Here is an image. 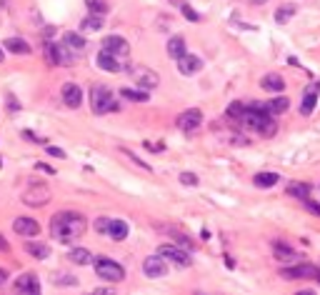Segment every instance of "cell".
Listing matches in <instances>:
<instances>
[{"mask_svg": "<svg viewBox=\"0 0 320 295\" xmlns=\"http://www.w3.org/2000/svg\"><path fill=\"white\" fill-rule=\"evenodd\" d=\"M13 230L18 233V235H38L40 233V225H38V220H33V218H15V223H13Z\"/></svg>", "mask_w": 320, "mask_h": 295, "instance_id": "9a60e30c", "label": "cell"}, {"mask_svg": "<svg viewBox=\"0 0 320 295\" xmlns=\"http://www.w3.org/2000/svg\"><path fill=\"white\" fill-rule=\"evenodd\" d=\"M60 95H63V103L68 108H80V103H83V90L75 83H65Z\"/></svg>", "mask_w": 320, "mask_h": 295, "instance_id": "4fadbf2b", "label": "cell"}, {"mask_svg": "<svg viewBox=\"0 0 320 295\" xmlns=\"http://www.w3.org/2000/svg\"><path fill=\"white\" fill-rule=\"evenodd\" d=\"M55 283H58V285H75L78 280H75V278H55Z\"/></svg>", "mask_w": 320, "mask_h": 295, "instance_id": "ab89813d", "label": "cell"}, {"mask_svg": "<svg viewBox=\"0 0 320 295\" xmlns=\"http://www.w3.org/2000/svg\"><path fill=\"white\" fill-rule=\"evenodd\" d=\"M143 273H145L148 278H163V275H168V263H165V258H163V255H150V258H145Z\"/></svg>", "mask_w": 320, "mask_h": 295, "instance_id": "ba28073f", "label": "cell"}, {"mask_svg": "<svg viewBox=\"0 0 320 295\" xmlns=\"http://www.w3.org/2000/svg\"><path fill=\"white\" fill-rule=\"evenodd\" d=\"M15 288L20 293H40V283L35 278V273H23L18 280H15Z\"/></svg>", "mask_w": 320, "mask_h": 295, "instance_id": "2e32d148", "label": "cell"}, {"mask_svg": "<svg viewBox=\"0 0 320 295\" xmlns=\"http://www.w3.org/2000/svg\"><path fill=\"white\" fill-rule=\"evenodd\" d=\"M93 263H95V273H98L103 280H108V283H118V280L125 278L123 265H118V263L110 260V258H95Z\"/></svg>", "mask_w": 320, "mask_h": 295, "instance_id": "3957f363", "label": "cell"}, {"mask_svg": "<svg viewBox=\"0 0 320 295\" xmlns=\"http://www.w3.org/2000/svg\"><path fill=\"white\" fill-rule=\"evenodd\" d=\"M48 155H53V158H65L63 150H60V148H53V145H48Z\"/></svg>", "mask_w": 320, "mask_h": 295, "instance_id": "f35d334b", "label": "cell"}, {"mask_svg": "<svg viewBox=\"0 0 320 295\" xmlns=\"http://www.w3.org/2000/svg\"><path fill=\"white\" fill-rule=\"evenodd\" d=\"M85 5H88L90 13H98V15L108 13V0H85Z\"/></svg>", "mask_w": 320, "mask_h": 295, "instance_id": "1f68e13d", "label": "cell"}, {"mask_svg": "<svg viewBox=\"0 0 320 295\" xmlns=\"http://www.w3.org/2000/svg\"><path fill=\"white\" fill-rule=\"evenodd\" d=\"M108 228H110V218H98V220H95V230H98L100 235H108Z\"/></svg>", "mask_w": 320, "mask_h": 295, "instance_id": "836d02e7", "label": "cell"}, {"mask_svg": "<svg viewBox=\"0 0 320 295\" xmlns=\"http://www.w3.org/2000/svg\"><path fill=\"white\" fill-rule=\"evenodd\" d=\"M253 183H255L258 188H273V185L278 183V173H270V170H268V173H258Z\"/></svg>", "mask_w": 320, "mask_h": 295, "instance_id": "4316f807", "label": "cell"}, {"mask_svg": "<svg viewBox=\"0 0 320 295\" xmlns=\"http://www.w3.org/2000/svg\"><path fill=\"white\" fill-rule=\"evenodd\" d=\"M318 95H320V83H310L305 90H303V100H300V115H313L315 110V103H318Z\"/></svg>", "mask_w": 320, "mask_h": 295, "instance_id": "9c48e42d", "label": "cell"}, {"mask_svg": "<svg viewBox=\"0 0 320 295\" xmlns=\"http://www.w3.org/2000/svg\"><path fill=\"white\" fill-rule=\"evenodd\" d=\"M203 125V110L200 108H188L185 113H180V118H178V128L183 130V133H195L198 128Z\"/></svg>", "mask_w": 320, "mask_h": 295, "instance_id": "8992f818", "label": "cell"}, {"mask_svg": "<svg viewBox=\"0 0 320 295\" xmlns=\"http://www.w3.org/2000/svg\"><path fill=\"white\" fill-rule=\"evenodd\" d=\"M5 283H8V270L0 268V285H5Z\"/></svg>", "mask_w": 320, "mask_h": 295, "instance_id": "7bdbcfd3", "label": "cell"}, {"mask_svg": "<svg viewBox=\"0 0 320 295\" xmlns=\"http://www.w3.org/2000/svg\"><path fill=\"white\" fill-rule=\"evenodd\" d=\"M0 63H3V53H0Z\"/></svg>", "mask_w": 320, "mask_h": 295, "instance_id": "7dc6e473", "label": "cell"}, {"mask_svg": "<svg viewBox=\"0 0 320 295\" xmlns=\"http://www.w3.org/2000/svg\"><path fill=\"white\" fill-rule=\"evenodd\" d=\"M268 110H270V115H280V113H285V110H288V98H283V95L273 98V100L268 103Z\"/></svg>", "mask_w": 320, "mask_h": 295, "instance_id": "f1b7e54d", "label": "cell"}, {"mask_svg": "<svg viewBox=\"0 0 320 295\" xmlns=\"http://www.w3.org/2000/svg\"><path fill=\"white\" fill-rule=\"evenodd\" d=\"M35 168H38V170H43V173H48V175H55V170H53L50 165H45V163H38Z\"/></svg>", "mask_w": 320, "mask_h": 295, "instance_id": "60d3db41", "label": "cell"}, {"mask_svg": "<svg viewBox=\"0 0 320 295\" xmlns=\"http://www.w3.org/2000/svg\"><path fill=\"white\" fill-rule=\"evenodd\" d=\"M0 253H10V243L0 235Z\"/></svg>", "mask_w": 320, "mask_h": 295, "instance_id": "b9f144b4", "label": "cell"}, {"mask_svg": "<svg viewBox=\"0 0 320 295\" xmlns=\"http://www.w3.org/2000/svg\"><path fill=\"white\" fill-rule=\"evenodd\" d=\"M183 13H185V18H188V20H193V23H198V20H200V15L193 10L190 5H183Z\"/></svg>", "mask_w": 320, "mask_h": 295, "instance_id": "d590c367", "label": "cell"}, {"mask_svg": "<svg viewBox=\"0 0 320 295\" xmlns=\"http://www.w3.org/2000/svg\"><path fill=\"white\" fill-rule=\"evenodd\" d=\"M315 280H318V283H320V273H318V278H315Z\"/></svg>", "mask_w": 320, "mask_h": 295, "instance_id": "bcb514c9", "label": "cell"}, {"mask_svg": "<svg viewBox=\"0 0 320 295\" xmlns=\"http://www.w3.org/2000/svg\"><path fill=\"white\" fill-rule=\"evenodd\" d=\"M173 240H175V245H180V248H185L188 253L195 250V243H193L190 238L185 235V233H180V230H173Z\"/></svg>", "mask_w": 320, "mask_h": 295, "instance_id": "f546056e", "label": "cell"}, {"mask_svg": "<svg viewBox=\"0 0 320 295\" xmlns=\"http://www.w3.org/2000/svg\"><path fill=\"white\" fill-rule=\"evenodd\" d=\"M273 253H275V258H278L280 263H293V260L298 258V253H295L290 245H285V243H275V245H273Z\"/></svg>", "mask_w": 320, "mask_h": 295, "instance_id": "e0dca14e", "label": "cell"}, {"mask_svg": "<svg viewBox=\"0 0 320 295\" xmlns=\"http://www.w3.org/2000/svg\"><path fill=\"white\" fill-rule=\"evenodd\" d=\"M133 78H135V83L140 85V88H145V90H153V88H158V83H160V78L155 70H150V68H135L133 70Z\"/></svg>", "mask_w": 320, "mask_h": 295, "instance_id": "7c38bea8", "label": "cell"}, {"mask_svg": "<svg viewBox=\"0 0 320 295\" xmlns=\"http://www.w3.org/2000/svg\"><path fill=\"white\" fill-rule=\"evenodd\" d=\"M120 95H123V98H128V100H133V103H145V100L150 98V95H145L143 90H128V88H123V90H120Z\"/></svg>", "mask_w": 320, "mask_h": 295, "instance_id": "4dcf8cb0", "label": "cell"}, {"mask_svg": "<svg viewBox=\"0 0 320 295\" xmlns=\"http://www.w3.org/2000/svg\"><path fill=\"white\" fill-rule=\"evenodd\" d=\"M243 113H245V105H243V103H230V108H228V118L238 120Z\"/></svg>", "mask_w": 320, "mask_h": 295, "instance_id": "d6a6232c", "label": "cell"}, {"mask_svg": "<svg viewBox=\"0 0 320 295\" xmlns=\"http://www.w3.org/2000/svg\"><path fill=\"white\" fill-rule=\"evenodd\" d=\"M25 253H30V255L38 258V260H45V258L50 255V248L43 245V243H33V240H28V243H25Z\"/></svg>", "mask_w": 320, "mask_h": 295, "instance_id": "44dd1931", "label": "cell"}, {"mask_svg": "<svg viewBox=\"0 0 320 295\" xmlns=\"http://www.w3.org/2000/svg\"><path fill=\"white\" fill-rule=\"evenodd\" d=\"M90 108H93L95 115H105V113H110V110H118L110 88H105V85H93V90H90Z\"/></svg>", "mask_w": 320, "mask_h": 295, "instance_id": "7a4b0ae2", "label": "cell"}, {"mask_svg": "<svg viewBox=\"0 0 320 295\" xmlns=\"http://www.w3.org/2000/svg\"><path fill=\"white\" fill-rule=\"evenodd\" d=\"M250 3H253V5H265L268 0H250Z\"/></svg>", "mask_w": 320, "mask_h": 295, "instance_id": "f6af8a7d", "label": "cell"}, {"mask_svg": "<svg viewBox=\"0 0 320 295\" xmlns=\"http://www.w3.org/2000/svg\"><path fill=\"white\" fill-rule=\"evenodd\" d=\"M8 108H13V110H18V103H15V98H8Z\"/></svg>", "mask_w": 320, "mask_h": 295, "instance_id": "ee69618b", "label": "cell"}, {"mask_svg": "<svg viewBox=\"0 0 320 295\" xmlns=\"http://www.w3.org/2000/svg\"><path fill=\"white\" fill-rule=\"evenodd\" d=\"M103 15H98V13H90L83 23H80V30H85V33H90V30H100L103 28Z\"/></svg>", "mask_w": 320, "mask_h": 295, "instance_id": "cb8c5ba5", "label": "cell"}, {"mask_svg": "<svg viewBox=\"0 0 320 295\" xmlns=\"http://www.w3.org/2000/svg\"><path fill=\"white\" fill-rule=\"evenodd\" d=\"M48 200H50V188H48V185H40V183L30 185V188L25 190V195H23V203L30 205V208H40V205H45Z\"/></svg>", "mask_w": 320, "mask_h": 295, "instance_id": "277c9868", "label": "cell"}, {"mask_svg": "<svg viewBox=\"0 0 320 295\" xmlns=\"http://www.w3.org/2000/svg\"><path fill=\"white\" fill-rule=\"evenodd\" d=\"M260 85H263V88H265L268 93H283V90H285V80H283L280 75H275V73L265 75Z\"/></svg>", "mask_w": 320, "mask_h": 295, "instance_id": "ac0fdd59", "label": "cell"}, {"mask_svg": "<svg viewBox=\"0 0 320 295\" xmlns=\"http://www.w3.org/2000/svg\"><path fill=\"white\" fill-rule=\"evenodd\" d=\"M88 228V220L80 213H55L50 220V233L60 243H73L78 240Z\"/></svg>", "mask_w": 320, "mask_h": 295, "instance_id": "6da1fadb", "label": "cell"}, {"mask_svg": "<svg viewBox=\"0 0 320 295\" xmlns=\"http://www.w3.org/2000/svg\"><path fill=\"white\" fill-rule=\"evenodd\" d=\"M63 43L70 48V50H75V53H80L85 45H88V40L83 38V35H78V33H65L63 35Z\"/></svg>", "mask_w": 320, "mask_h": 295, "instance_id": "603a6c76", "label": "cell"}, {"mask_svg": "<svg viewBox=\"0 0 320 295\" xmlns=\"http://www.w3.org/2000/svg\"><path fill=\"white\" fill-rule=\"evenodd\" d=\"M180 183L183 185H198V178L193 173H180Z\"/></svg>", "mask_w": 320, "mask_h": 295, "instance_id": "e575fe53", "label": "cell"}, {"mask_svg": "<svg viewBox=\"0 0 320 295\" xmlns=\"http://www.w3.org/2000/svg\"><path fill=\"white\" fill-rule=\"evenodd\" d=\"M95 63H98V68H103V70H108V73H120V70L125 68L123 58H115V55L108 53V50H100L98 58H95Z\"/></svg>", "mask_w": 320, "mask_h": 295, "instance_id": "8fae6325", "label": "cell"}, {"mask_svg": "<svg viewBox=\"0 0 320 295\" xmlns=\"http://www.w3.org/2000/svg\"><path fill=\"white\" fill-rule=\"evenodd\" d=\"M318 268L315 265H310V263H303V265H295V268H283L280 270V275L285 278V280H303V278H318Z\"/></svg>", "mask_w": 320, "mask_h": 295, "instance_id": "30bf717a", "label": "cell"}, {"mask_svg": "<svg viewBox=\"0 0 320 295\" xmlns=\"http://www.w3.org/2000/svg\"><path fill=\"white\" fill-rule=\"evenodd\" d=\"M305 208H308L310 213H315V215H320V203H313V200H305Z\"/></svg>", "mask_w": 320, "mask_h": 295, "instance_id": "74e56055", "label": "cell"}, {"mask_svg": "<svg viewBox=\"0 0 320 295\" xmlns=\"http://www.w3.org/2000/svg\"><path fill=\"white\" fill-rule=\"evenodd\" d=\"M293 15H295V5H293V3H288V5H283V8H278V10H275V23H280V25H283V23H288Z\"/></svg>", "mask_w": 320, "mask_h": 295, "instance_id": "83f0119b", "label": "cell"}, {"mask_svg": "<svg viewBox=\"0 0 320 295\" xmlns=\"http://www.w3.org/2000/svg\"><path fill=\"white\" fill-rule=\"evenodd\" d=\"M183 53H185V40H183L180 35H173V38L168 40V55H170L173 60H178Z\"/></svg>", "mask_w": 320, "mask_h": 295, "instance_id": "ffe728a7", "label": "cell"}, {"mask_svg": "<svg viewBox=\"0 0 320 295\" xmlns=\"http://www.w3.org/2000/svg\"><path fill=\"white\" fill-rule=\"evenodd\" d=\"M23 138L25 140H33V143H40V135H35L33 130H23Z\"/></svg>", "mask_w": 320, "mask_h": 295, "instance_id": "8d00e7d4", "label": "cell"}, {"mask_svg": "<svg viewBox=\"0 0 320 295\" xmlns=\"http://www.w3.org/2000/svg\"><path fill=\"white\" fill-rule=\"evenodd\" d=\"M68 258H70L75 265H88V263H93V255H90V250H85V248H73Z\"/></svg>", "mask_w": 320, "mask_h": 295, "instance_id": "d4e9b609", "label": "cell"}, {"mask_svg": "<svg viewBox=\"0 0 320 295\" xmlns=\"http://www.w3.org/2000/svg\"><path fill=\"white\" fill-rule=\"evenodd\" d=\"M103 50H108V53H113L115 58H128L130 55V45L125 38H120V35H108L105 40H103Z\"/></svg>", "mask_w": 320, "mask_h": 295, "instance_id": "52a82bcc", "label": "cell"}, {"mask_svg": "<svg viewBox=\"0 0 320 295\" xmlns=\"http://www.w3.org/2000/svg\"><path fill=\"white\" fill-rule=\"evenodd\" d=\"M108 235H110L113 240H125V238H128V223L125 220H110Z\"/></svg>", "mask_w": 320, "mask_h": 295, "instance_id": "7402d4cb", "label": "cell"}, {"mask_svg": "<svg viewBox=\"0 0 320 295\" xmlns=\"http://www.w3.org/2000/svg\"><path fill=\"white\" fill-rule=\"evenodd\" d=\"M5 48L10 53H15V55H30V43H25L23 38H8Z\"/></svg>", "mask_w": 320, "mask_h": 295, "instance_id": "d6986e66", "label": "cell"}, {"mask_svg": "<svg viewBox=\"0 0 320 295\" xmlns=\"http://www.w3.org/2000/svg\"><path fill=\"white\" fill-rule=\"evenodd\" d=\"M158 255H163L165 260H170V263H175V265H183V268L190 265V255H188V250L180 248V245H160V248H158Z\"/></svg>", "mask_w": 320, "mask_h": 295, "instance_id": "5b68a950", "label": "cell"}, {"mask_svg": "<svg viewBox=\"0 0 320 295\" xmlns=\"http://www.w3.org/2000/svg\"><path fill=\"white\" fill-rule=\"evenodd\" d=\"M308 193H310V185L308 183H290L288 185V195H293V198L308 200Z\"/></svg>", "mask_w": 320, "mask_h": 295, "instance_id": "484cf974", "label": "cell"}, {"mask_svg": "<svg viewBox=\"0 0 320 295\" xmlns=\"http://www.w3.org/2000/svg\"><path fill=\"white\" fill-rule=\"evenodd\" d=\"M203 68V63H200V58L198 55H188V53H183L180 58H178V70H180V75H195L198 70Z\"/></svg>", "mask_w": 320, "mask_h": 295, "instance_id": "5bb4252c", "label": "cell"}]
</instances>
